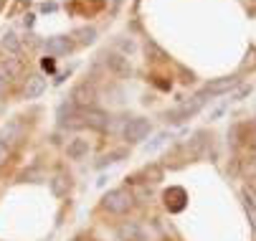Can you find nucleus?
<instances>
[{"label": "nucleus", "instance_id": "nucleus-1", "mask_svg": "<svg viewBox=\"0 0 256 241\" xmlns=\"http://www.w3.org/2000/svg\"><path fill=\"white\" fill-rule=\"evenodd\" d=\"M132 206H134V193L127 188H114V190L104 193V198H102V208L106 214H114V216L127 214Z\"/></svg>", "mask_w": 256, "mask_h": 241}, {"label": "nucleus", "instance_id": "nucleus-2", "mask_svg": "<svg viewBox=\"0 0 256 241\" xmlns=\"http://www.w3.org/2000/svg\"><path fill=\"white\" fill-rule=\"evenodd\" d=\"M203 104H206V96H193L190 102H182L180 107H175V110H170L165 117H168V122H172V124H182L186 120H190L193 114H198L200 110H203Z\"/></svg>", "mask_w": 256, "mask_h": 241}, {"label": "nucleus", "instance_id": "nucleus-3", "mask_svg": "<svg viewBox=\"0 0 256 241\" xmlns=\"http://www.w3.org/2000/svg\"><path fill=\"white\" fill-rule=\"evenodd\" d=\"M150 132H152V124H150V120H144V117H132L124 124V130H122L127 142H142Z\"/></svg>", "mask_w": 256, "mask_h": 241}, {"label": "nucleus", "instance_id": "nucleus-4", "mask_svg": "<svg viewBox=\"0 0 256 241\" xmlns=\"http://www.w3.org/2000/svg\"><path fill=\"white\" fill-rule=\"evenodd\" d=\"M71 104L74 107H79V110H86V107H94V102H96V89H94V84H89V82H82V84H76L74 89H71Z\"/></svg>", "mask_w": 256, "mask_h": 241}, {"label": "nucleus", "instance_id": "nucleus-5", "mask_svg": "<svg viewBox=\"0 0 256 241\" xmlns=\"http://www.w3.org/2000/svg\"><path fill=\"white\" fill-rule=\"evenodd\" d=\"M104 64H106L109 72H112L114 76H120V79H127V76L132 74L130 58H127L124 54H120V51H109V54L104 56Z\"/></svg>", "mask_w": 256, "mask_h": 241}, {"label": "nucleus", "instance_id": "nucleus-6", "mask_svg": "<svg viewBox=\"0 0 256 241\" xmlns=\"http://www.w3.org/2000/svg\"><path fill=\"white\" fill-rule=\"evenodd\" d=\"M238 84H241L238 76H221V79H213V82L206 84V89L200 92V96H221V94L234 92Z\"/></svg>", "mask_w": 256, "mask_h": 241}, {"label": "nucleus", "instance_id": "nucleus-7", "mask_svg": "<svg viewBox=\"0 0 256 241\" xmlns=\"http://www.w3.org/2000/svg\"><path fill=\"white\" fill-rule=\"evenodd\" d=\"M44 46H46V51H48L51 56H66V54L74 51L76 41L68 38V36H51V38H46Z\"/></svg>", "mask_w": 256, "mask_h": 241}, {"label": "nucleus", "instance_id": "nucleus-8", "mask_svg": "<svg viewBox=\"0 0 256 241\" xmlns=\"http://www.w3.org/2000/svg\"><path fill=\"white\" fill-rule=\"evenodd\" d=\"M117 236H120V241H148V236H144V231L137 221H124L117 228Z\"/></svg>", "mask_w": 256, "mask_h": 241}, {"label": "nucleus", "instance_id": "nucleus-9", "mask_svg": "<svg viewBox=\"0 0 256 241\" xmlns=\"http://www.w3.org/2000/svg\"><path fill=\"white\" fill-rule=\"evenodd\" d=\"M44 92H46V79L41 74H33V76L26 79V84H23V96L26 99H38Z\"/></svg>", "mask_w": 256, "mask_h": 241}, {"label": "nucleus", "instance_id": "nucleus-10", "mask_svg": "<svg viewBox=\"0 0 256 241\" xmlns=\"http://www.w3.org/2000/svg\"><path fill=\"white\" fill-rule=\"evenodd\" d=\"M89 150H92V145H89V140H84V137H74V140L66 145L68 160H84L89 155Z\"/></svg>", "mask_w": 256, "mask_h": 241}, {"label": "nucleus", "instance_id": "nucleus-11", "mask_svg": "<svg viewBox=\"0 0 256 241\" xmlns=\"http://www.w3.org/2000/svg\"><path fill=\"white\" fill-rule=\"evenodd\" d=\"M165 206H168V211H172V214L182 211L186 208V190L182 188H170L165 193Z\"/></svg>", "mask_w": 256, "mask_h": 241}, {"label": "nucleus", "instance_id": "nucleus-12", "mask_svg": "<svg viewBox=\"0 0 256 241\" xmlns=\"http://www.w3.org/2000/svg\"><path fill=\"white\" fill-rule=\"evenodd\" d=\"M0 48L8 56H20V41L13 30H3L0 33Z\"/></svg>", "mask_w": 256, "mask_h": 241}, {"label": "nucleus", "instance_id": "nucleus-13", "mask_svg": "<svg viewBox=\"0 0 256 241\" xmlns=\"http://www.w3.org/2000/svg\"><path fill=\"white\" fill-rule=\"evenodd\" d=\"M48 183H51L54 196H58V198L68 196V190H71V176H66V173H56Z\"/></svg>", "mask_w": 256, "mask_h": 241}, {"label": "nucleus", "instance_id": "nucleus-14", "mask_svg": "<svg viewBox=\"0 0 256 241\" xmlns=\"http://www.w3.org/2000/svg\"><path fill=\"white\" fill-rule=\"evenodd\" d=\"M0 74H3L6 79H13V76H18V74H20V64H18V58L6 54L3 58H0Z\"/></svg>", "mask_w": 256, "mask_h": 241}, {"label": "nucleus", "instance_id": "nucleus-15", "mask_svg": "<svg viewBox=\"0 0 256 241\" xmlns=\"http://www.w3.org/2000/svg\"><path fill=\"white\" fill-rule=\"evenodd\" d=\"M140 176L144 178V183L150 186V183H160V180H162V176H165V170H162V165L152 162V165H144Z\"/></svg>", "mask_w": 256, "mask_h": 241}, {"label": "nucleus", "instance_id": "nucleus-16", "mask_svg": "<svg viewBox=\"0 0 256 241\" xmlns=\"http://www.w3.org/2000/svg\"><path fill=\"white\" fill-rule=\"evenodd\" d=\"M144 56H148V61H152V64H165L168 61V54L155 41H144Z\"/></svg>", "mask_w": 256, "mask_h": 241}, {"label": "nucleus", "instance_id": "nucleus-17", "mask_svg": "<svg viewBox=\"0 0 256 241\" xmlns=\"http://www.w3.org/2000/svg\"><path fill=\"white\" fill-rule=\"evenodd\" d=\"M71 38H76V44H82V46H92L96 41V28H79V30H74Z\"/></svg>", "mask_w": 256, "mask_h": 241}, {"label": "nucleus", "instance_id": "nucleus-18", "mask_svg": "<svg viewBox=\"0 0 256 241\" xmlns=\"http://www.w3.org/2000/svg\"><path fill=\"white\" fill-rule=\"evenodd\" d=\"M168 140H170V134H168V132H160V134L155 137L152 142H148V145H144V152H155V150H158V148H162Z\"/></svg>", "mask_w": 256, "mask_h": 241}, {"label": "nucleus", "instance_id": "nucleus-19", "mask_svg": "<svg viewBox=\"0 0 256 241\" xmlns=\"http://www.w3.org/2000/svg\"><path fill=\"white\" fill-rule=\"evenodd\" d=\"M122 158H127V150H112V152H106V155L99 160V168H102V165H109V162H120Z\"/></svg>", "mask_w": 256, "mask_h": 241}, {"label": "nucleus", "instance_id": "nucleus-20", "mask_svg": "<svg viewBox=\"0 0 256 241\" xmlns=\"http://www.w3.org/2000/svg\"><path fill=\"white\" fill-rule=\"evenodd\" d=\"M241 198H244V203H248V206H254V208H256V186H244Z\"/></svg>", "mask_w": 256, "mask_h": 241}, {"label": "nucleus", "instance_id": "nucleus-21", "mask_svg": "<svg viewBox=\"0 0 256 241\" xmlns=\"http://www.w3.org/2000/svg\"><path fill=\"white\" fill-rule=\"evenodd\" d=\"M244 173L251 176V178H256V160L254 158H246L244 160Z\"/></svg>", "mask_w": 256, "mask_h": 241}, {"label": "nucleus", "instance_id": "nucleus-22", "mask_svg": "<svg viewBox=\"0 0 256 241\" xmlns=\"http://www.w3.org/2000/svg\"><path fill=\"white\" fill-rule=\"evenodd\" d=\"M244 211H246V216H248V224H251V228L256 231V208H254V206H248V203H244Z\"/></svg>", "mask_w": 256, "mask_h": 241}, {"label": "nucleus", "instance_id": "nucleus-23", "mask_svg": "<svg viewBox=\"0 0 256 241\" xmlns=\"http://www.w3.org/2000/svg\"><path fill=\"white\" fill-rule=\"evenodd\" d=\"M8 158H10V148H8L3 140H0V168H3V165L8 162Z\"/></svg>", "mask_w": 256, "mask_h": 241}, {"label": "nucleus", "instance_id": "nucleus-24", "mask_svg": "<svg viewBox=\"0 0 256 241\" xmlns=\"http://www.w3.org/2000/svg\"><path fill=\"white\" fill-rule=\"evenodd\" d=\"M251 66H256V48H251V51L246 54V61L241 64V68H251Z\"/></svg>", "mask_w": 256, "mask_h": 241}, {"label": "nucleus", "instance_id": "nucleus-25", "mask_svg": "<svg viewBox=\"0 0 256 241\" xmlns=\"http://www.w3.org/2000/svg\"><path fill=\"white\" fill-rule=\"evenodd\" d=\"M117 46H120L122 51H127V54H132V51H134V44H132V41H117Z\"/></svg>", "mask_w": 256, "mask_h": 241}, {"label": "nucleus", "instance_id": "nucleus-26", "mask_svg": "<svg viewBox=\"0 0 256 241\" xmlns=\"http://www.w3.org/2000/svg\"><path fill=\"white\" fill-rule=\"evenodd\" d=\"M6 84H8V79H6L3 74H0V94H3V92H6Z\"/></svg>", "mask_w": 256, "mask_h": 241}, {"label": "nucleus", "instance_id": "nucleus-27", "mask_svg": "<svg viewBox=\"0 0 256 241\" xmlns=\"http://www.w3.org/2000/svg\"><path fill=\"white\" fill-rule=\"evenodd\" d=\"M3 6H6V0H0V10H3Z\"/></svg>", "mask_w": 256, "mask_h": 241}, {"label": "nucleus", "instance_id": "nucleus-28", "mask_svg": "<svg viewBox=\"0 0 256 241\" xmlns=\"http://www.w3.org/2000/svg\"><path fill=\"white\" fill-rule=\"evenodd\" d=\"M76 241H84V238H76Z\"/></svg>", "mask_w": 256, "mask_h": 241}]
</instances>
